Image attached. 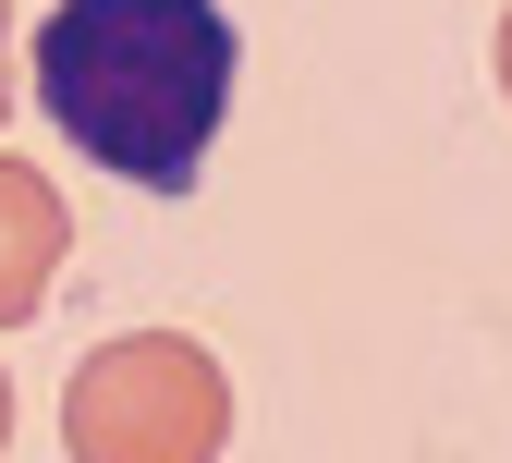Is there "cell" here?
I'll return each instance as SVG.
<instances>
[{
    "instance_id": "obj_1",
    "label": "cell",
    "mask_w": 512,
    "mask_h": 463,
    "mask_svg": "<svg viewBox=\"0 0 512 463\" xmlns=\"http://www.w3.org/2000/svg\"><path fill=\"white\" fill-rule=\"evenodd\" d=\"M232 74H244V37L220 0H49L37 25V110L110 183H147V195H196Z\"/></svg>"
},
{
    "instance_id": "obj_2",
    "label": "cell",
    "mask_w": 512,
    "mask_h": 463,
    "mask_svg": "<svg viewBox=\"0 0 512 463\" xmlns=\"http://www.w3.org/2000/svg\"><path fill=\"white\" fill-rule=\"evenodd\" d=\"M74 463H220L232 451V366L196 329H122L61 378Z\"/></svg>"
},
{
    "instance_id": "obj_3",
    "label": "cell",
    "mask_w": 512,
    "mask_h": 463,
    "mask_svg": "<svg viewBox=\"0 0 512 463\" xmlns=\"http://www.w3.org/2000/svg\"><path fill=\"white\" fill-rule=\"evenodd\" d=\"M61 256H74V208H61V183L37 159L0 147V329H25L61 281Z\"/></svg>"
},
{
    "instance_id": "obj_4",
    "label": "cell",
    "mask_w": 512,
    "mask_h": 463,
    "mask_svg": "<svg viewBox=\"0 0 512 463\" xmlns=\"http://www.w3.org/2000/svg\"><path fill=\"white\" fill-rule=\"evenodd\" d=\"M13 86H25V61H13V0H0V122H13Z\"/></svg>"
},
{
    "instance_id": "obj_5",
    "label": "cell",
    "mask_w": 512,
    "mask_h": 463,
    "mask_svg": "<svg viewBox=\"0 0 512 463\" xmlns=\"http://www.w3.org/2000/svg\"><path fill=\"white\" fill-rule=\"evenodd\" d=\"M488 61H500V98H512V13H500V37H488Z\"/></svg>"
},
{
    "instance_id": "obj_6",
    "label": "cell",
    "mask_w": 512,
    "mask_h": 463,
    "mask_svg": "<svg viewBox=\"0 0 512 463\" xmlns=\"http://www.w3.org/2000/svg\"><path fill=\"white\" fill-rule=\"evenodd\" d=\"M0 451H13V366H0Z\"/></svg>"
}]
</instances>
